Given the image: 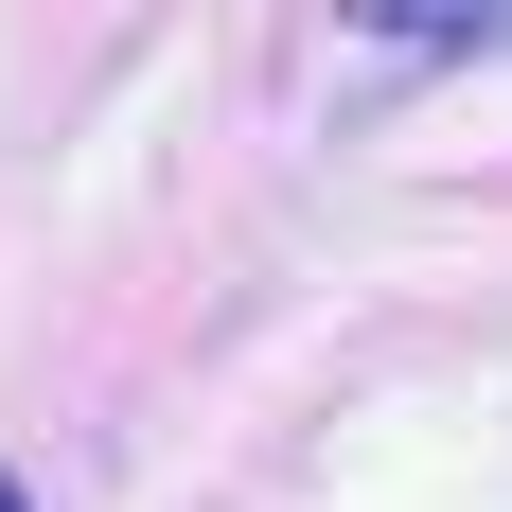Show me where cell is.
Listing matches in <instances>:
<instances>
[{
  "label": "cell",
  "instance_id": "1",
  "mask_svg": "<svg viewBox=\"0 0 512 512\" xmlns=\"http://www.w3.org/2000/svg\"><path fill=\"white\" fill-rule=\"evenodd\" d=\"M354 36H371V53H495L512 0H354Z\"/></svg>",
  "mask_w": 512,
  "mask_h": 512
},
{
  "label": "cell",
  "instance_id": "2",
  "mask_svg": "<svg viewBox=\"0 0 512 512\" xmlns=\"http://www.w3.org/2000/svg\"><path fill=\"white\" fill-rule=\"evenodd\" d=\"M0 512H36V495H18V477H0Z\"/></svg>",
  "mask_w": 512,
  "mask_h": 512
}]
</instances>
